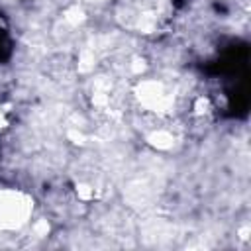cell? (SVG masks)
I'll return each instance as SVG.
<instances>
[{
    "label": "cell",
    "mask_w": 251,
    "mask_h": 251,
    "mask_svg": "<svg viewBox=\"0 0 251 251\" xmlns=\"http://www.w3.org/2000/svg\"><path fill=\"white\" fill-rule=\"evenodd\" d=\"M33 202L25 192L0 188V229H18L31 216Z\"/></svg>",
    "instance_id": "1"
},
{
    "label": "cell",
    "mask_w": 251,
    "mask_h": 251,
    "mask_svg": "<svg viewBox=\"0 0 251 251\" xmlns=\"http://www.w3.org/2000/svg\"><path fill=\"white\" fill-rule=\"evenodd\" d=\"M135 98L139 100V104L155 114H167L173 110L175 106V94L173 90L157 80V78H145L141 82H137L135 86Z\"/></svg>",
    "instance_id": "2"
},
{
    "label": "cell",
    "mask_w": 251,
    "mask_h": 251,
    "mask_svg": "<svg viewBox=\"0 0 251 251\" xmlns=\"http://www.w3.org/2000/svg\"><path fill=\"white\" fill-rule=\"evenodd\" d=\"M147 141H149L153 147H157V149H171L173 143H175V137H173V133L167 131V129H155V131L149 133Z\"/></svg>",
    "instance_id": "3"
},
{
    "label": "cell",
    "mask_w": 251,
    "mask_h": 251,
    "mask_svg": "<svg viewBox=\"0 0 251 251\" xmlns=\"http://www.w3.org/2000/svg\"><path fill=\"white\" fill-rule=\"evenodd\" d=\"M6 126V118H4V114L0 112V127H4Z\"/></svg>",
    "instance_id": "4"
}]
</instances>
